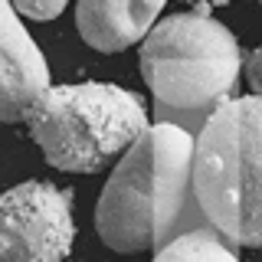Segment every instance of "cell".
Returning a JSON list of instances; mask_svg holds the SVG:
<instances>
[{"label": "cell", "mask_w": 262, "mask_h": 262, "mask_svg": "<svg viewBox=\"0 0 262 262\" xmlns=\"http://www.w3.org/2000/svg\"><path fill=\"white\" fill-rule=\"evenodd\" d=\"M193 196V135L158 121L115 161L95 203V229L108 249H158Z\"/></svg>", "instance_id": "6da1fadb"}, {"label": "cell", "mask_w": 262, "mask_h": 262, "mask_svg": "<svg viewBox=\"0 0 262 262\" xmlns=\"http://www.w3.org/2000/svg\"><path fill=\"white\" fill-rule=\"evenodd\" d=\"M193 200L229 243L262 249V95L220 102L193 138Z\"/></svg>", "instance_id": "7a4b0ae2"}, {"label": "cell", "mask_w": 262, "mask_h": 262, "mask_svg": "<svg viewBox=\"0 0 262 262\" xmlns=\"http://www.w3.org/2000/svg\"><path fill=\"white\" fill-rule=\"evenodd\" d=\"M23 121L49 167L98 174L147 131V108L112 82H69L49 85Z\"/></svg>", "instance_id": "3957f363"}, {"label": "cell", "mask_w": 262, "mask_h": 262, "mask_svg": "<svg viewBox=\"0 0 262 262\" xmlns=\"http://www.w3.org/2000/svg\"><path fill=\"white\" fill-rule=\"evenodd\" d=\"M243 62L236 33L203 10L167 16L141 39V76L170 108H207L233 98Z\"/></svg>", "instance_id": "277c9868"}, {"label": "cell", "mask_w": 262, "mask_h": 262, "mask_svg": "<svg viewBox=\"0 0 262 262\" xmlns=\"http://www.w3.org/2000/svg\"><path fill=\"white\" fill-rule=\"evenodd\" d=\"M72 243L69 190L33 177L0 193V262H66Z\"/></svg>", "instance_id": "5b68a950"}, {"label": "cell", "mask_w": 262, "mask_h": 262, "mask_svg": "<svg viewBox=\"0 0 262 262\" xmlns=\"http://www.w3.org/2000/svg\"><path fill=\"white\" fill-rule=\"evenodd\" d=\"M49 85L53 82L43 49L23 27L13 0H0V121H23L30 105Z\"/></svg>", "instance_id": "8992f818"}, {"label": "cell", "mask_w": 262, "mask_h": 262, "mask_svg": "<svg viewBox=\"0 0 262 262\" xmlns=\"http://www.w3.org/2000/svg\"><path fill=\"white\" fill-rule=\"evenodd\" d=\"M164 4L167 0H79V36L98 53H121L151 33Z\"/></svg>", "instance_id": "52a82bcc"}, {"label": "cell", "mask_w": 262, "mask_h": 262, "mask_svg": "<svg viewBox=\"0 0 262 262\" xmlns=\"http://www.w3.org/2000/svg\"><path fill=\"white\" fill-rule=\"evenodd\" d=\"M154 262H243V259L213 233L193 229V233H184L177 239H170L167 246H161Z\"/></svg>", "instance_id": "ba28073f"}, {"label": "cell", "mask_w": 262, "mask_h": 262, "mask_svg": "<svg viewBox=\"0 0 262 262\" xmlns=\"http://www.w3.org/2000/svg\"><path fill=\"white\" fill-rule=\"evenodd\" d=\"M13 7L20 16H30V20H56L69 7V0H13Z\"/></svg>", "instance_id": "9c48e42d"}, {"label": "cell", "mask_w": 262, "mask_h": 262, "mask_svg": "<svg viewBox=\"0 0 262 262\" xmlns=\"http://www.w3.org/2000/svg\"><path fill=\"white\" fill-rule=\"evenodd\" d=\"M243 72H246V82H249L252 95H262V43L249 53V59L243 62Z\"/></svg>", "instance_id": "30bf717a"}, {"label": "cell", "mask_w": 262, "mask_h": 262, "mask_svg": "<svg viewBox=\"0 0 262 262\" xmlns=\"http://www.w3.org/2000/svg\"><path fill=\"white\" fill-rule=\"evenodd\" d=\"M190 4H216V7H223V4H229V0H190Z\"/></svg>", "instance_id": "8fae6325"}, {"label": "cell", "mask_w": 262, "mask_h": 262, "mask_svg": "<svg viewBox=\"0 0 262 262\" xmlns=\"http://www.w3.org/2000/svg\"><path fill=\"white\" fill-rule=\"evenodd\" d=\"M252 4H259V7H262V0H252Z\"/></svg>", "instance_id": "7c38bea8"}]
</instances>
